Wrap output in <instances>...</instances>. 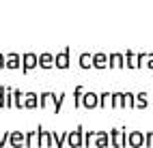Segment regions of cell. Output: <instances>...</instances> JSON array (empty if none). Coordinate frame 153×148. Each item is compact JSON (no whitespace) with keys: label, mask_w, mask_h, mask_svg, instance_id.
Masks as SVG:
<instances>
[{"label":"cell","mask_w":153,"mask_h":148,"mask_svg":"<svg viewBox=\"0 0 153 148\" xmlns=\"http://www.w3.org/2000/svg\"><path fill=\"white\" fill-rule=\"evenodd\" d=\"M0 107H2V92H0Z\"/></svg>","instance_id":"obj_8"},{"label":"cell","mask_w":153,"mask_h":148,"mask_svg":"<svg viewBox=\"0 0 153 148\" xmlns=\"http://www.w3.org/2000/svg\"><path fill=\"white\" fill-rule=\"evenodd\" d=\"M97 144H99V146H104V144H108V140H106V135H104V133L99 135V140H97Z\"/></svg>","instance_id":"obj_7"},{"label":"cell","mask_w":153,"mask_h":148,"mask_svg":"<svg viewBox=\"0 0 153 148\" xmlns=\"http://www.w3.org/2000/svg\"><path fill=\"white\" fill-rule=\"evenodd\" d=\"M145 140H142V135L140 133H131V140H129V144L131 146H138V144H142Z\"/></svg>","instance_id":"obj_3"},{"label":"cell","mask_w":153,"mask_h":148,"mask_svg":"<svg viewBox=\"0 0 153 148\" xmlns=\"http://www.w3.org/2000/svg\"><path fill=\"white\" fill-rule=\"evenodd\" d=\"M69 144L71 146H80V131H76L74 135H69Z\"/></svg>","instance_id":"obj_4"},{"label":"cell","mask_w":153,"mask_h":148,"mask_svg":"<svg viewBox=\"0 0 153 148\" xmlns=\"http://www.w3.org/2000/svg\"><path fill=\"white\" fill-rule=\"evenodd\" d=\"M39 137H41V140H39V144H41V146H50L54 135H50V133H45L43 129H39Z\"/></svg>","instance_id":"obj_1"},{"label":"cell","mask_w":153,"mask_h":148,"mask_svg":"<svg viewBox=\"0 0 153 148\" xmlns=\"http://www.w3.org/2000/svg\"><path fill=\"white\" fill-rule=\"evenodd\" d=\"M84 105L93 107V105H95V97H93V95H88V97H86V103H84Z\"/></svg>","instance_id":"obj_5"},{"label":"cell","mask_w":153,"mask_h":148,"mask_svg":"<svg viewBox=\"0 0 153 148\" xmlns=\"http://www.w3.org/2000/svg\"><path fill=\"white\" fill-rule=\"evenodd\" d=\"M7 137H11V133H4V135H0V146H4V144H7Z\"/></svg>","instance_id":"obj_6"},{"label":"cell","mask_w":153,"mask_h":148,"mask_svg":"<svg viewBox=\"0 0 153 148\" xmlns=\"http://www.w3.org/2000/svg\"><path fill=\"white\" fill-rule=\"evenodd\" d=\"M24 137L26 135H22V133H11V144L13 146H22L24 144Z\"/></svg>","instance_id":"obj_2"}]
</instances>
